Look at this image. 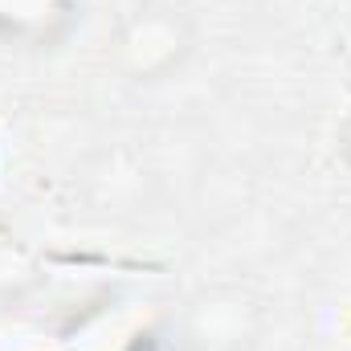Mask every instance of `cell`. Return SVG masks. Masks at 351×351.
I'll return each mask as SVG.
<instances>
[{
    "mask_svg": "<svg viewBox=\"0 0 351 351\" xmlns=\"http://www.w3.org/2000/svg\"><path fill=\"white\" fill-rule=\"evenodd\" d=\"M262 335V306L241 286H204L176 315L180 351H250Z\"/></svg>",
    "mask_w": 351,
    "mask_h": 351,
    "instance_id": "2",
    "label": "cell"
},
{
    "mask_svg": "<svg viewBox=\"0 0 351 351\" xmlns=\"http://www.w3.org/2000/svg\"><path fill=\"white\" fill-rule=\"evenodd\" d=\"M331 143H335V160H339V164H343V168L351 172V106L343 110V114H339Z\"/></svg>",
    "mask_w": 351,
    "mask_h": 351,
    "instance_id": "4",
    "label": "cell"
},
{
    "mask_svg": "<svg viewBox=\"0 0 351 351\" xmlns=\"http://www.w3.org/2000/svg\"><path fill=\"white\" fill-rule=\"evenodd\" d=\"M102 53L119 82L135 90L168 86L200 53V21L180 0H135L106 29Z\"/></svg>",
    "mask_w": 351,
    "mask_h": 351,
    "instance_id": "1",
    "label": "cell"
},
{
    "mask_svg": "<svg viewBox=\"0 0 351 351\" xmlns=\"http://www.w3.org/2000/svg\"><path fill=\"white\" fill-rule=\"evenodd\" d=\"M82 0H0V45L45 53L70 41Z\"/></svg>",
    "mask_w": 351,
    "mask_h": 351,
    "instance_id": "3",
    "label": "cell"
}]
</instances>
